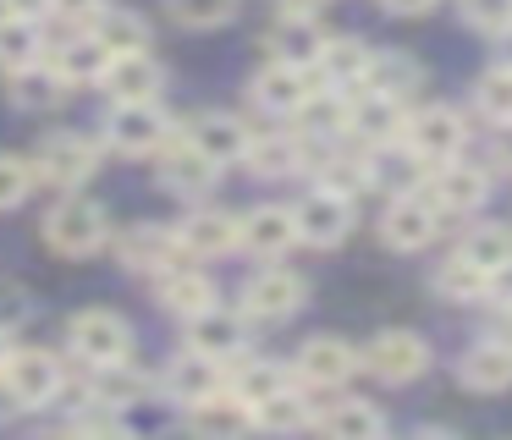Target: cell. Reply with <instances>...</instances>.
Masks as SVG:
<instances>
[{
  "instance_id": "74e56055",
  "label": "cell",
  "mask_w": 512,
  "mask_h": 440,
  "mask_svg": "<svg viewBox=\"0 0 512 440\" xmlns=\"http://www.w3.org/2000/svg\"><path fill=\"white\" fill-rule=\"evenodd\" d=\"M463 259H474L485 275H507L512 270V231L507 226H479L463 242Z\"/></svg>"
},
{
  "instance_id": "836d02e7",
  "label": "cell",
  "mask_w": 512,
  "mask_h": 440,
  "mask_svg": "<svg viewBox=\"0 0 512 440\" xmlns=\"http://www.w3.org/2000/svg\"><path fill=\"white\" fill-rule=\"evenodd\" d=\"M314 424H320L325 435H342V440H375V435H386V418H380L369 402H336L331 413H320Z\"/></svg>"
},
{
  "instance_id": "9a60e30c",
  "label": "cell",
  "mask_w": 512,
  "mask_h": 440,
  "mask_svg": "<svg viewBox=\"0 0 512 440\" xmlns=\"http://www.w3.org/2000/svg\"><path fill=\"white\" fill-rule=\"evenodd\" d=\"M100 83L116 105H122V99H155L160 83H166V66L149 50H127V55H111V61H105Z\"/></svg>"
},
{
  "instance_id": "4316f807",
  "label": "cell",
  "mask_w": 512,
  "mask_h": 440,
  "mask_svg": "<svg viewBox=\"0 0 512 440\" xmlns=\"http://www.w3.org/2000/svg\"><path fill=\"white\" fill-rule=\"evenodd\" d=\"M105 61H111V50H105L94 33H83V39H67V44H56V72H61V83H100V72H105Z\"/></svg>"
},
{
  "instance_id": "f1b7e54d",
  "label": "cell",
  "mask_w": 512,
  "mask_h": 440,
  "mask_svg": "<svg viewBox=\"0 0 512 440\" xmlns=\"http://www.w3.org/2000/svg\"><path fill=\"white\" fill-rule=\"evenodd\" d=\"M61 99H67V83H61L56 66H23V72H12V105L17 110H56Z\"/></svg>"
},
{
  "instance_id": "7dc6e473",
  "label": "cell",
  "mask_w": 512,
  "mask_h": 440,
  "mask_svg": "<svg viewBox=\"0 0 512 440\" xmlns=\"http://www.w3.org/2000/svg\"><path fill=\"white\" fill-rule=\"evenodd\" d=\"M380 6H386L391 17H419V11H430L435 0H380Z\"/></svg>"
},
{
  "instance_id": "d4e9b609",
  "label": "cell",
  "mask_w": 512,
  "mask_h": 440,
  "mask_svg": "<svg viewBox=\"0 0 512 440\" xmlns=\"http://www.w3.org/2000/svg\"><path fill=\"white\" fill-rule=\"evenodd\" d=\"M353 363H358V352L347 347V341H336V336H314V341H303V347H298V374L309 385L347 380V374H353Z\"/></svg>"
},
{
  "instance_id": "8992f818",
  "label": "cell",
  "mask_w": 512,
  "mask_h": 440,
  "mask_svg": "<svg viewBox=\"0 0 512 440\" xmlns=\"http://www.w3.org/2000/svg\"><path fill=\"white\" fill-rule=\"evenodd\" d=\"M358 358H364V369L380 374L386 385H408L430 369V341H424L419 330H380Z\"/></svg>"
},
{
  "instance_id": "60d3db41",
  "label": "cell",
  "mask_w": 512,
  "mask_h": 440,
  "mask_svg": "<svg viewBox=\"0 0 512 440\" xmlns=\"http://www.w3.org/2000/svg\"><path fill=\"white\" fill-rule=\"evenodd\" d=\"M474 99H479V110H485L490 121H501V127H507V121H512V72H507V66H496V72L479 77Z\"/></svg>"
},
{
  "instance_id": "6da1fadb",
  "label": "cell",
  "mask_w": 512,
  "mask_h": 440,
  "mask_svg": "<svg viewBox=\"0 0 512 440\" xmlns=\"http://www.w3.org/2000/svg\"><path fill=\"white\" fill-rule=\"evenodd\" d=\"M105 237H111V215L94 198H61L45 215V242L56 253H67V259H83V253L105 248Z\"/></svg>"
},
{
  "instance_id": "ba28073f",
  "label": "cell",
  "mask_w": 512,
  "mask_h": 440,
  "mask_svg": "<svg viewBox=\"0 0 512 440\" xmlns=\"http://www.w3.org/2000/svg\"><path fill=\"white\" fill-rule=\"evenodd\" d=\"M303 308V275L292 270H259L254 281L243 286V314L248 325H281Z\"/></svg>"
},
{
  "instance_id": "816d5d0a",
  "label": "cell",
  "mask_w": 512,
  "mask_h": 440,
  "mask_svg": "<svg viewBox=\"0 0 512 440\" xmlns=\"http://www.w3.org/2000/svg\"><path fill=\"white\" fill-rule=\"evenodd\" d=\"M501 33H507V44H501V66L512 72V28H501Z\"/></svg>"
},
{
  "instance_id": "3957f363",
  "label": "cell",
  "mask_w": 512,
  "mask_h": 440,
  "mask_svg": "<svg viewBox=\"0 0 512 440\" xmlns=\"http://www.w3.org/2000/svg\"><path fill=\"white\" fill-rule=\"evenodd\" d=\"M67 347L78 352L89 369H100V363H127L133 330H127V319L111 314V308H83V314H72V325H67Z\"/></svg>"
},
{
  "instance_id": "f907efd6",
  "label": "cell",
  "mask_w": 512,
  "mask_h": 440,
  "mask_svg": "<svg viewBox=\"0 0 512 440\" xmlns=\"http://www.w3.org/2000/svg\"><path fill=\"white\" fill-rule=\"evenodd\" d=\"M12 6V17H39V11H50V0H6Z\"/></svg>"
},
{
  "instance_id": "ac0fdd59",
  "label": "cell",
  "mask_w": 512,
  "mask_h": 440,
  "mask_svg": "<svg viewBox=\"0 0 512 440\" xmlns=\"http://www.w3.org/2000/svg\"><path fill=\"white\" fill-rule=\"evenodd\" d=\"M369 61H375V50H369L364 39H325L320 55H314V72H320L325 88L347 94V88H364Z\"/></svg>"
},
{
  "instance_id": "f6af8a7d",
  "label": "cell",
  "mask_w": 512,
  "mask_h": 440,
  "mask_svg": "<svg viewBox=\"0 0 512 440\" xmlns=\"http://www.w3.org/2000/svg\"><path fill=\"white\" fill-rule=\"evenodd\" d=\"M50 11L67 17V22H94L105 11V0H50Z\"/></svg>"
},
{
  "instance_id": "ffe728a7",
  "label": "cell",
  "mask_w": 512,
  "mask_h": 440,
  "mask_svg": "<svg viewBox=\"0 0 512 440\" xmlns=\"http://www.w3.org/2000/svg\"><path fill=\"white\" fill-rule=\"evenodd\" d=\"M402 99L391 94H375V88H364L358 99H347V132H358L364 143H391L402 132Z\"/></svg>"
},
{
  "instance_id": "f5cc1de1",
  "label": "cell",
  "mask_w": 512,
  "mask_h": 440,
  "mask_svg": "<svg viewBox=\"0 0 512 440\" xmlns=\"http://www.w3.org/2000/svg\"><path fill=\"white\" fill-rule=\"evenodd\" d=\"M6 352H12V347H6V330H0V363H6Z\"/></svg>"
},
{
  "instance_id": "bcb514c9",
  "label": "cell",
  "mask_w": 512,
  "mask_h": 440,
  "mask_svg": "<svg viewBox=\"0 0 512 440\" xmlns=\"http://www.w3.org/2000/svg\"><path fill=\"white\" fill-rule=\"evenodd\" d=\"M17 413H23V402H17V391L6 385V374H0V424H12Z\"/></svg>"
},
{
  "instance_id": "5b68a950",
  "label": "cell",
  "mask_w": 512,
  "mask_h": 440,
  "mask_svg": "<svg viewBox=\"0 0 512 440\" xmlns=\"http://www.w3.org/2000/svg\"><path fill=\"white\" fill-rule=\"evenodd\" d=\"M94 165H100V149L83 132H45L34 149V171L50 187H83L94 176Z\"/></svg>"
},
{
  "instance_id": "7402d4cb",
  "label": "cell",
  "mask_w": 512,
  "mask_h": 440,
  "mask_svg": "<svg viewBox=\"0 0 512 440\" xmlns=\"http://www.w3.org/2000/svg\"><path fill=\"white\" fill-rule=\"evenodd\" d=\"M457 380L468 385V391H507L512 385V341H474V347L463 352V363H457Z\"/></svg>"
},
{
  "instance_id": "2e32d148",
  "label": "cell",
  "mask_w": 512,
  "mask_h": 440,
  "mask_svg": "<svg viewBox=\"0 0 512 440\" xmlns=\"http://www.w3.org/2000/svg\"><path fill=\"white\" fill-rule=\"evenodd\" d=\"M485 198H490V176L474 171V165L446 160L441 171L430 176V204L441 209V215H474V209H485Z\"/></svg>"
},
{
  "instance_id": "db71d44e",
  "label": "cell",
  "mask_w": 512,
  "mask_h": 440,
  "mask_svg": "<svg viewBox=\"0 0 512 440\" xmlns=\"http://www.w3.org/2000/svg\"><path fill=\"white\" fill-rule=\"evenodd\" d=\"M0 17H12V6H6V0H0Z\"/></svg>"
},
{
  "instance_id": "ab89813d",
  "label": "cell",
  "mask_w": 512,
  "mask_h": 440,
  "mask_svg": "<svg viewBox=\"0 0 512 440\" xmlns=\"http://www.w3.org/2000/svg\"><path fill=\"white\" fill-rule=\"evenodd\" d=\"M243 0H166V11L182 22V28H221V22L237 17Z\"/></svg>"
},
{
  "instance_id": "603a6c76",
  "label": "cell",
  "mask_w": 512,
  "mask_h": 440,
  "mask_svg": "<svg viewBox=\"0 0 512 440\" xmlns=\"http://www.w3.org/2000/svg\"><path fill=\"white\" fill-rule=\"evenodd\" d=\"M419 154L402 143L397 149V138L391 143H369V154H364V182L369 187H386V193H413V182H419Z\"/></svg>"
},
{
  "instance_id": "681fc988",
  "label": "cell",
  "mask_w": 512,
  "mask_h": 440,
  "mask_svg": "<svg viewBox=\"0 0 512 440\" xmlns=\"http://www.w3.org/2000/svg\"><path fill=\"white\" fill-rule=\"evenodd\" d=\"M496 165H501V171H512V121H507V132L496 138Z\"/></svg>"
},
{
  "instance_id": "e0dca14e",
  "label": "cell",
  "mask_w": 512,
  "mask_h": 440,
  "mask_svg": "<svg viewBox=\"0 0 512 440\" xmlns=\"http://www.w3.org/2000/svg\"><path fill=\"white\" fill-rule=\"evenodd\" d=\"M292 242H298V220H292V209H281V204L248 209V215L237 220V248L259 253V259H281Z\"/></svg>"
},
{
  "instance_id": "d6986e66",
  "label": "cell",
  "mask_w": 512,
  "mask_h": 440,
  "mask_svg": "<svg viewBox=\"0 0 512 440\" xmlns=\"http://www.w3.org/2000/svg\"><path fill=\"white\" fill-rule=\"evenodd\" d=\"M254 105L259 110H270V116H298V105L314 94L309 88V77H303V66H287V61H270L265 72L254 77Z\"/></svg>"
},
{
  "instance_id": "8fae6325",
  "label": "cell",
  "mask_w": 512,
  "mask_h": 440,
  "mask_svg": "<svg viewBox=\"0 0 512 440\" xmlns=\"http://www.w3.org/2000/svg\"><path fill=\"white\" fill-rule=\"evenodd\" d=\"M0 374H6V385L17 391V402H23V407H45V402H56V391H61V363L50 358L45 347L6 352Z\"/></svg>"
},
{
  "instance_id": "4dcf8cb0",
  "label": "cell",
  "mask_w": 512,
  "mask_h": 440,
  "mask_svg": "<svg viewBox=\"0 0 512 440\" xmlns=\"http://www.w3.org/2000/svg\"><path fill=\"white\" fill-rule=\"evenodd\" d=\"M45 39H39L34 17H0V72H23V66L39 61Z\"/></svg>"
},
{
  "instance_id": "7bdbcfd3",
  "label": "cell",
  "mask_w": 512,
  "mask_h": 440,
  "mask_svg": "<svg viewBox=\"0 0 512 440\" xmlns=\"http://www.w3.org/2000/svg\"><path fill=\"white\" fill-rule=\"evenodd\" d=\"M463 17L479 33H501V28H512V0H463Z\"/></svg>"
},
{
  "instance_id": "52a82bcc",
  "label": "cell",
  "mask_w": 512,
  "mask_h": 440,
  "mask_svg": "<svg viewBox=\"0 0 512 440\" xmlns=\"http://www.w3.org/2000/svg\"><path fill=\"white\" fill-rule=\"evenodd\" d=\"M402 143H408L424 165H446V160L463 154V116L446 110V105H424L402 121Z\"/></svg>"
},
{
  "instance_id": "277c9868",
  "label": "cell",
  "mask_w": 512,
  "mask_h": 440,
  "mask_svg": "<svg viewBox=\"0 0 512 440\" xmlns=\"http://www.w3.org/2000/svg\"><path fill=\"white\" fill-rule=\"evenodd\" d=\"M171 138V116L155 99H122V105L105 116V143L116 154H155Z\"/></svg>"
},
{
  "instance_id": "30bf717a",
  "label": "cell",
  "mask_w": 512,
  "mask_h": 440,
  "mask_svg": "<svg viewBox=\"0 0 512 440\" xmlns=\"http://www.w3.org/2000/svg\"><path fill=\"white\" fill-rule=\"evenodd\" d=\"M116 259H122V270L166 275V270H177V264L188 259V248H182V237H177L171 226H155V220H144V226H133V231L122 237Z\"/></svg>"
},
{
  "instance_id": "f546056e",
  "label": "cell",
  "mask_w": 512,
  "mask_h": 440,
  "mask_svg": "<svg viewBox=\"0 0 512 440\" xmlns=\"http://www.w3.org/2000/svg\"><path fill=\"white\" fill-rule=\"evenodd\" d=\"M166 385H171V396H177V402H199V396L221 391V358H204V352H188V358H177V363H171Z\"/></svg>"
},
{
  "instance_id": "c3c4849f",
  "label": "cell",
  "mask_w": 512,
  "mask_h": 440,
  "mask_svg": "<svg viewBox=\"0 0 512 440\" xmlns=\"http://www.w3.org/2000/svg\"><path fill=\"white\" fill-rule=\"evenodd\" d=\"M320 6H325V0H281V11H287V17H314Z\"/></svg>"
},
{
  "instance_id": "44dd1931",
  "label": "cell",
  "mask_w": 512,
  "mask_h": 440,
  "mask_svg": "<svg viewBox=\"0 0 512 440\" xmlns=\"http://www.w3.org/2000/svg\"><path fill=\"white\" fill-rule=\"evenodd\" d=\"M188 429L193 435H243V429H254V407L237 391H226V396L210 391L199 402H188Z\"/></svg>"
},
{
  "instance_id": "7a4b0ae2",
  "label": "cell",
  "mask_w": 512,
  "mask_h": 440,
  "mask_svg": "<svg viewBox=\"0 0 512 440\" xmlns=\"http://www.w3.org/2000/svg\"><path fill=\"white\" fill-rule=\"evenodd\" d=\"M292 220H298L303 242H314V248H336V242H347V231H353V193L320 182V187H309V193L292 204Z\"/></svg>"
},
{
  "instance_id": "8d00e7d4",
  "label": "cell",
  "mask_w": 512,
  "mask_h": 440,
  "mask_svg": "<svg viewBox=\"0 0 512 440\" xmlns=\"http://www.w3.org/2000/svg\"><path fill=\"white\" fill-rule=\"evenodd\" d=\"M248 165H254L259 176H292L303 160V149L292 138H281V132H265V138H248Z\"/></svg>"
},
{
  "instance_id": "b9f144b4",
  "label": "cell",
  "mask_w": 512,
  "mask_h": 440,
  "mask_svg": "<svg viewBox=\"0 0 512 440\" xmlns=\"http://www.w3.org/2000/svg\"><path fill=\"white\" fill-rule=\"evenodd\" d=\"M39 171L23 160V154H0V209H17L28 193H34Z\"/></svg>"
},
{
  "instance_id": "d6a6232c",
  "label": "cell",
  "mask_w": 512,
  "mask_h": 440,
  "mask_svg": "<svg viewBox=\"0 0 512 440\" xmlns=\"http://www.w3.org/2000/svg\"><path fill=\"white\" fill-rule=\"evenodd\" d=\"M490 281H496V275H485L474 259H463V253L435 270V286H441V297H452V303H485Z\"/></svg>"
},
{
  "instance_id": "f35d334b",
  "label": "cell",
  "mask_w": 512,
  "mask_h": 440,
  "mask_svg": "<svg viewBox=\"0 0 512 440\" xmlns=\"http://www.w3.org/2000/svg\"><path fill=\"white\" fill-rule=\"evenodd\" d=\"M287 385H292V374L281 369V363H243V369L232 374V391L243 396L248 407L265 402V396H276V391H287Z\"/></svg>"
},
{
  "instance_id": "7c38bea8",
  "label": "cell",
  "mask_w": 512,
  "mask_h": 440,
  "mask_svg": "<svg viewBox=\"0 0 512 440\" xmlns=\"http://www.w3.org/2000/svg\"><path fill=\"white\" fill-rule=\"evenodd\" d=\"M182 138H188L193 149L204 154V160H215V165H237V160L248 154V138H254V132H248L237 116H221V110H199V116H188Z\"/></svg>"
},
{
  "instance_id": "e575fe53",
  "label": "cell",
  "mask_w": 512,
  "mask_h": 440,
  "mask_svg": "<svg viewBox=\"0 0 512 440\" xmlns=\"http://www.w3.org/2000/svg\"><path fill=\"white\" fill-rule=\"evenodd\" d=\"M309 424H314V413L292 385L276 396H265V402H254V429H281V435H292V429H309Z\"/></svg>"
},
{
  "instance_id": "83f0119b",
  "label": "cell",
  "mask_w": 512,
  "mask_h": 440,
  "mask_svg": "<svg viewBox=\"0 0 512 440\" xmlns=\"http://www.w3.org/2000/svg\"><path fill=\"white\" fill-rule=\"evenodd\" d=\"M320 44H325V33L314 28V17H287V11H281L276 33H270V50H276V61H287V66H314Z\"/></svg>"
},
{
  "instance_id": "5bb4252c",
  "label": "cell",
  "mask_w": 512,
  "mask_h": 440,
  "mask_svg": "<svg viewBox=\"0 0 512 440\" xmlns=\"http://www.w3.org/2000/svg\"><path fill=\"white\" fill-rule=\"evenodd\" d=\"M160 187H166V193H182V198H199V193H210V182H215V171H221V165L215 160H204L199 149H193L188 138H177V143H160Z\"/></svg>"
},
{
  "instance_id": "484cf974",
  "label": "cell",
  "mask_w": 512,
  "mask_h": 440,
  "mask_svg": "<svg viewBox=\"0 0 512 440\" xmlns=\"http://www.w3.org/2000/svg\"><path fill=\"white\" fill-rule=\"evenodd\" d=\"M160 303H166V314H177V319H193L199 308H210V303H215V286L204 281L199 270H188V264H177V270H166V275H160Z\"/></svg>"
},
{
  "instance_id": "4fadbf2b",
  "label": "cell",
  "mask_w": 512,
  "mask_h": 440,
  "mask_svg": "<svg viewBox=\"0 0 512 440\" xmlns=\"http://www.w3.org/2000/svg\"><path fill=\"white\" fill-rule=\"evenodd\" d=\"M435 231H441V209H435L430 198H419V193H397V204L386 209V220H380V237H386V248H397V253L424 248Z\"/></svg>"
},
{
  "instance_id": "1f68e13d",
  "label": "cell",
  "mask_w": 512,
  "mask_h": 440,
  "mask_svg": "<svg viewBox=\"0 0 512 440\" xmlns=\"http://www.w3.org/2000/svg\"><path fill=\"white\" fill-rule=\"evenodd\" d=\"M94 39H100L111 55L149 50V22L138 17V11H111V6H105L100 17H94Z\"/></svg>"
},
{
  "instance_id": "ee69618b",
  "label": "cell",
  "mask_w": 512,
  "mask_h": 440,
  "mask_svg": "<svg viewBox=\"0 0 512 440\" xmlns=\"http://www.w3.org/2000/svg\"><path fill=\"white\" fill-rule=\"evenodd\" d=\"M23 319H28V292H23V286H6V292H0V330L12 336Z\"/></svg>"
},
{
  "instance_id": "d590c367",
  "label": "cell",
  "mask_w": 512,
  "mask_h": 440,
  "mask_svg": "<svg viewBox=\"0 0 512 440\" xmlns=\"http://www.w3.org/2000/svg\"><path fill=\"white\" fill-rule=\"evenodd\" d=\"M364 88L391 94V99H408L413 88H419V61H413V55H375V61H369Z\"/></svg>"
},
{
  "instance_id": "9c48e42d",
  "label": "cell",
  "mask_w": 512,
  "mask_h": 440,
  "mask_svg": "<svg viewBox=\"0 0 512 440\" xmlns=\"http://www.w3.org/2000/svg\"><path fill=\"white\" fill-rule=\"evenodd\" d=\"M188 347L204 352V358H237V352L248 347V314L243 308H221V297H215L210 308H199V314L188 319Z\"/></svg>"
},
{
  "instance_id": "cb8c5ba5",
  "label": "cell",
  "mask_w": 512,
  "mask_h": 440,
  "mask_svg": "<svg viewBox=\"0 0 512 440\" xmlns=\"http://www.w3.org/2000/svg\"><path fill=\"white\" fill-rule=\"evenodd\" d=\"M182 248H188V259H215V253H232L237 248V215H226V209H199V215L182 220Z\"/></svg>"
}]
</instances>
